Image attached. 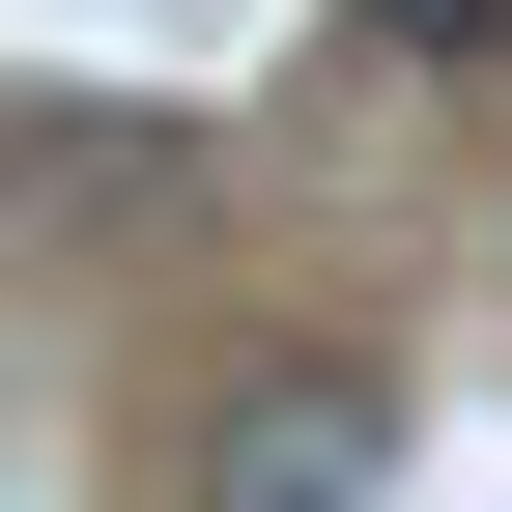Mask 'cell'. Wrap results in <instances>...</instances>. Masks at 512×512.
Instances as JSON below:
<instances>
[{
	"instance_id": "6da1fadb",
	"label": "cell",
	"mask_w": 512,
	"mask_h": 512,
	"mask_svg": "<svg viewBox=\"0 0 512 512\" xmlns=\"http://www.w3.org/2000/svg\"><path fill=\"white\" fill-rule=\"evenodd\" d=\"M370 484H399V370H370V342H285L200 427V512H370Z\"/></svg>"
},
{
	"instance_id": "7a4b0ae2",
	"label": "cell",
	"mask_w": 512,
	"mask_h": 512,
	"mask_svg": "<svg viewBox=\"0 0 512 512\" xmlns=\"http://www.w3.org/2000/svg\"><path fill=\"white\" fill-rule=\"evenodd\" d=\"M29 200H57V228L171 200V114H114V86H29Z\"/></svg>"
},
{
	"instance_id": "3957f363",
	"label": "cell",
	"mask_w": 512,
	"mask_h": 512,
	"mask_svg": "<svg viewBox=\"0 0 512 512\" xmlns=\"http://www.w3.org/2000/svg\"><path fill=\"white\" fill-rule=\"evenodd\" d=\"M456 57H512V0H342V86H456Z\"/></svg>"
}]
</instances>
